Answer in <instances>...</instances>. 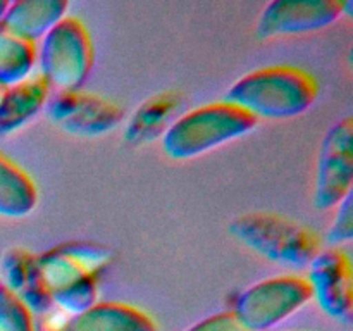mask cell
Segmentation results:
<instances>
[{
  "mask_svg": "<svg viewBox=\"0 0 353 331\" xmlns=\"http://www.w3.org/2000/svg\"><path fill=\"white\" fill-rule=\"evenodd\" d=\"M50 86L40 74L30 76L3 90L0 99V137H9L26 126L48 102Z\"/></svg>",
  "mask_w": 353,
  "mask_h": 331,
  "instance_id": "cell-12",
  "label": "cell"
},
{
  "mask_svg": "<svg viewBox=\"0 0 353 331\" xmlns=\"http://www.w3.org/2000/svg\"><path fill=\"white\" fill-rule=\"evenodd\" d=\"M307 283L324 314L340 323L353 316V283L350 259L340 248L321 250L309 264Z\"/></svg>",
  "mask_w": 353,
  "mask_h": 331,
  "instance_id": "cell-10",
  "label": "cell"
},
{
  "mask_svg": "<svg viewBox=\"0 0 353 331\" xmlns=\"http://www.w3.org/2000/svg\"><path fill=\"white\" fill-rule=\"evenodd\" d=\"M3 90L6 88H2V86H0V99H2V95H3Z\"/></svg>",
  "mask_w": 353,
  "mask_h": 331,
  "instance_id": "cell-22",
  "label": "cell"
},
{
  "mask_svg": "<svg viewBox=\"0 0 353 331\" xmlns=\"http://www.w3.org/2000/svg\"><path fill=\"white\" fill-rule=\"evenodd\" d=\"M34 62V43L17 37L0 23V86L9 88L30 78Z\"/></svg>",
  "mask_w": 353,
  "mask_h": 331,
  "instance_id": "cell-17",
  "label": "cell"
},
{
  "mask_svg": "<svg viewBox=\"0 0 353 331\" xmlns=\"http://www.w3.org/2000/svg\"><path fill=\"white\" fill-rule=\"evenodd\" d=\"M112 259L107 247L92 241H69L37 257L38 274L52 303L71 316L97 303L99 274Z\"/></svg>",
  "mask_w": 353,
  "mask_h": 331,
  "instance_id": "cell-1",
  "label": "cell"
},
{
  "mask_svg": "<svg viewBox=\"0 0 353 331\" xmlns=\"http://www.w3.org/2000/svg\"><path fill=\"white\" fill-rule=\"evenodd\" d=\"M255 126L257 119L233 103H207L172 121L162 134V147L171 159L186 161L245 137Z\"/></svg>",
  "mask_w": 353,
  "mask_h": 331,
  "instance_id": "cell-3",
  "label": "cell"
},
{
  "mask_svg": "<svg viewBox=\"0 0 353 331\" xmlns=\"http://www.w3.org/2000/svg\"><path fill=\"white\" fill-rule=\"evenodd\" d=\"M47 116L55 126L74 137L93 138L117 128L124 112L103 97L85 92H59L47 102Z\"/></svg>",
  "mask_w": 353,
  "mask_h": 331,
  "instance_id": "cell-9",
  "label": "cell"
},
{
  "mask_svg": "<svg viewBox=\"0 0 353 331\" xmlns=\"http://www.w3.org/2000/svg\"><path fill=\"white\" fill-rule=\"evenodd\" d=\"M40 76L59 92H76L93 66L92 38L79 19L65 16L43 38L38 52Z\"/></svg>",
  "mask_w": 353,
  "mask_h": 331,
  "instance_id": "cell-5",
  "label": "cell"
},
{
  "mask_svg": "<svg viewBox=\"0 0 353 331\" xmlns=\"http://www.w3.org/2000/svg\"><path fill=\"white\" fill-rule=\"evenodd\" d=\"M310 299L312 290L305 278L278 276L243 290L231 312L247 331H268L299 312Z\"/></svg>",
  "mask_w": 353,
  "mask_h": 331,
  "instance_id": "cell-6",
  "label": "cell"
},
{
  "mask_svg": "<svg viewBox=\"0 0 353 331\" xmlns=\"http://www.w3.org/2000/svg\"><path fill=\"white\" fill-rule=\"evenodd\" d=\"M352 6L338 0H276L262 10L257 37L265 40L319 31L350 12Z\"/></svg>",
  "mask_w": 353,
  "mask_h": 331,
  "instance_id": "cell-8",
  "label": "cell"
},
{
  "mask_svg": "<svg viewBox=\"0 0 353 331\" xmlns=\"http://www.w3.org/2000/svg\"><path fill=\"white\" fill-rule=\"evenodd\" d=\"M178 109V93L164 92L150 97L134 110L124 131V138L131 145H143L157 140L172 124Z\"/></svg>",
  "mask_w": 353,
  "mask_h": 331,
  "instance_id": "cell-15",
  "label": "cell"
},
{
  "mask_svg": "<svg viewBox=\"0 0 353 331\" xmlns=\"http://www.w3.org/2000/svg\"><path fill=\"white\" fill-rule=\"evenodd\" d=\"M37 186L30 176L0 152V216L21 219L33 212Z\"/></svg>",
  "mask_w": 353,
  "mask_h": 331,
  "instance_id": "cell-16",
  "label": "cell"
},
{
  "mask_svg": "<svg viewBox=\"0 0 353 331\" xmlns=\"http://www.w3.org/2000/svg\"><path fill=\"white\" fill-rule=\"evenodd\" d=\"M65 331H159L143 310L121 302H97L85 312L72 316Z\"/></svg>",
  "mask_w": 353,
  "mask_h": 331,
  "instance_id": "cell-13",
  "label": "cell"
},
{
  "mask_svg": "<svg viewBox=\"0 0 353 331\" xmlns=\"http://www.w3.org/2000/svg\"><path fill=\"white\" fill-rule=\"evenodd\" d=\"M317 99V83L309 72L290 66H272L248 72L226 93L224 102L250 116L288 119L307 112Z\"/></svg>",
  "mask_w": 353,
  "mask_h": 331,
  "instance_id": "cell-2",
  "label": "cell"
},
{
  "mask_svg": "<svg viewBox=\"0 0 353 331\" xmlns=\"http://www.w3.org/2000/svg\"><path fill=\"white\" fill-rule=\"evenodd\" d=\"M230 231L245 247L283 268H309L321 252L312 230L278 214H245L230 224Z\"/></svg>",
  "mask_w": 353,
  "mask_h": 331,
  "instance_id": "cell-4",
  "label": "cell"
},
{
  "mask_svg": "<svg viewBox=\"0 0 353 331\" xmlns=\"http://www.w3.org/2000/svg\"><path fill=\"white\" fill-rule=\"evenodd\" d=\"M353 185V119L343 117L330 128L317 157L314 203L319 210L338 207Z\"/></svg>",
  "mask_w": 353,
  "mask_h": 331,
  "instance_id": "cell-7",
  "label": "cell"
},
{
  "mask_svg": "<svg viewBox=\"0 0 353 331\" xmlns=\"http://www.w3.org/2000/svg\"><path fill=\"white\" fill-rule=\"evenodd\" d=\"M353 237V214H352V195H348L338 205L336 217L327 231V241L331 245L348 243Z\"/></svg>",
  "mask_w": 353,
  "mask_h": 331,
  "instance_id": "cell-19",
  "label": "cell"
},
{
  "mask_svg": "<svg viewBox=\"0 0 353 331\" xmlns=\"http://www.w3.org/2000/svg\"><path fill=\"white\" fill-rule=\"evenodd\" d=\"M9 6H10V2H7V0H0V23H2V19H3V16H6Z\"/></svg>",
  "mask_w": 353,
  "mask_h": 331,
  "instance_id": "cell-21",
  "label": "cell"
},
{
  "mask_svg": "<svg viewBox=\"0 0 353 331\" xmlns=\"http://www.w3.org/2000/svg\"><path fill=\"white\" fill-rule=\"evenodd\" d=\"M2 285L12 292L31 314H43L52 309V299L41 283L37 257L24 248H10L0 261Z\"/></svg>",
  "mask_w": 353,
  "mask_h": 331,
  "instance_id": "cell-11",
  "label": "cell"
},
{
  "mask_svg": "<svg viewBox=\"0 0 353 331\" xmlns=\"http://www.w3.org/2000/svg\"><path fill=\"white\" fill-rule=\"evenodd\" d=\"M186 331H247V330L241 326V323L236 319V316H234L231 310H226V312L212 314V316L199 321V323L190 326Z\"/></svg>",
  "mask_w": 353,
  "mask_h": 331,
  "instance_id": "cell-20",
  "label": "cell"
},
{
  "mask_svg": "<svg viewBox=\"0 0 353 331\" xmlns=\"http://www.w3.org/2000/svg\"><path fill=\"white\" fill-rule=\"evenodd\" d=\"M0 331H34L33 314L0 283Z\"/></svg>",
  "mask_w": 353,
  "mask_h": 331,
  "instance_id": "cell-18",
  "label": "cell"
},
{
  "mask_svg": "<svg viewBox=\"0 0 353 331\" xmlns=\"http://www.w3.org/2000/svg\"><path fill=\"white\" fill-rule=\"evenodd\" d=\"M65 0H19L10 2L2 24L17 37L34 43L41 40L68 12Z\"/></svg>",
  "mask_w": 353,
  "mask_h": 331,
  "instance_id": "cell-14",
  "label": "cell"
}]
</instances>
